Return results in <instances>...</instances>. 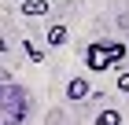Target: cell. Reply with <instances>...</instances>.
Wrapping results in <instances>:
<instances>
[{"label": "cell", "instance_id": "cell-1", "mask_svg": "<svg viewBox=\"0 0 129 125\" xmlns=\"http://www.w3.org/2000/svg\"><path fill=\"white\" fill-rule=\"evenodd\" d=\"M118 59H125V44L122 40H92L89 48H85V63H89V70H111L118 66Z\"/></svg>", "mask_w": 129, "mask_h": 125}, {"label": "cell", "instance_id": "cell-3", "mask_svg": "<svg viewBox=\"0 0 129 125\" xmlns=\"http://www.w3.org/2000/svg\"><path fill=\"white\" fill-rule=\"evenodd\" d=\"M44 40H48V44H52V48H63V44H67V26H52L48 29V37H44Z\"/></svg>", "mask_w": 129, "mask_h": 125}, {"label": "cell", "instance_id": "cell-2", "mask_svg": "<svg viewBox=\"0 0 129 125\" xmlns=\"http://www.w3.org/2000/svg\"><path fill=\"white\" fill-rule=\"evenodd\" d=\"M89 96V81L85 77H70L67 81V99H85Z\"/></svg>", "mask_w": 129, "mask_h": 125}, {"label": "cell", "instance_id": "cell-5", "mask_svg": "<svg viewBox=\"0 0 129 125\" xmlns=\"http://www.w3.org/2000/svg\"><path fill=\"white\" fill-rule=\"evenodd\" d=\"M96 125H122V114H118V110H100Z\"/></svg>", "mask_w": 129, "mask_h": 125}, {"label": "cell", "instance_id": "cell-7", "mask_svg": "<svg viewBox=\"0 0 129 125\" xmlns=\"http://www.w3.org/2000/svg\"><path fill=\"white\" fill-rule=\"evenodd\" d=\"M118 92H125V96H129V70H122V74H118Z\"/></svg>", "mask_w": 129, "mask_h": 125}, {"label": "cell", "instance_id": "cell-8", "mask_svg": "<svg viewBox=\"0 0 129 125\" xmlns=\"http://www.w3.org/2000/svg\"><path fill=\"white\" fill-rule=\"evenodd\" d=\"M4 48H8V40H4V37H0V55H4Z\"/></svg>", "mask_w": 129, "mask_h": 125}, {"label": "cell", "instance_id": "cell-6", "mask_svg": "<svg viewBox=\"0 0 129 125\" xmlns=\"http://www.w3.org/2000/svg\"><path fill=\"white\" fill-rule=\"evenodd\" d=\"M26 55H30L33 63H44V48H41L37 40H26Z\"/></svg>", "mask_w": 129, "mask_h": 125}, {"label": "cell", "instance_id": "cell-4", "mask_svg": "<svg viewBox=\"0 0 129 125\" xmlns=\"http://www.w3.org/2000/svg\"><path fill=\"white\" fill-rule=\"evenodd\" d=\"M44 11H48V0H26V4H22V15H44Z\"/></svg>", "mask_w": 129, "mask_h": 125}]
</instances>
